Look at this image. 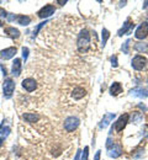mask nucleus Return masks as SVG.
Returning a JSON list of instances; mask_svg holds the SVG:
<instances>
[{
    "mask_svg": "<svg viewBox=\"0 0 148 160\" xmlns=\"http://www.w3.org/2000/svg\"><path fill=\"white\" fill-rule=\"evenodd\" d=\"M77 47H78V51L80 53H85L88 52L89 47H90V33L88 30H82L79 36H78V40H77Z\"/></svg>",
    "mask_w": 148,
    "mask_h": 160,
    "instance_id": "1",
    "label": "nucleus"
},
{
    "mask_svg": "<svg viewBox=\"0 0 148 160\" xmlns=\"http://www.w3.org/2000/svg\"><path fill=\"white\" fill-rule=\"evenodd\" d=\"M78 126H79V120L74 116H70L64 121V129L67 132H73Z\"/></svg>",
    "mask_w": 148,
    "mask_h": 160,
    "instance_id": "2",
    "label": "nucleus"
},
{
    "mask_svg": "<svg viewBox=\"0 0 148 160\" xmlns=\"http://www.w3.org/2000/svg\"><path fill=\"white\" fill-rule=\"evenodd\" d=\"M147 65V59L143 56H136L132 59V68L136 70H143Z\"/></svg>",
    "mask_w": 148,
    "mask_h": 160,
    "instance_id": "3",
    "label": "nucleus"
},
{
    "mask_svg": "<svg viewBox=\"0 0 148 160\" xmlns=\"http://www.w3.org/2000/svg\"><path fill=\"white\" fill-rule=\"evenodd\" d=\"M4 95H5V98H10L11 95H13V92H14V90H15V81L13 79H5L4 81Z\"/></svg>",
    "mask_w": 148,
    "mask_h": 160,
    "instance_id": "4",
    "label": "nucleus"
},
{
    "mask_svg": "<svg viewBox=\"0 0 148 160\" xmlns=\"http://www.w3.org/2000/svg\"><path fill=\"white\" fill-rule=\"evenodd\" d=\"M148 36V23L147 22H143L138 26V28L136 30V33H135V37L138 38V40H143Z\"/></svg>",
    "mask_w": 148,
    "mask_h": 160,
    "instance_id": "5",
    "label": "nucleus"
},
{
    "mask_svg": "<svg viewBox=\"0 0 148 160\" xmlns=\"http://www.w3.org/2000/svg\"><path fill=\"white\" fill-rule=\"evenodd\" d=\"M54 11H56V9H54L53 5H46L44 8H42V9L38 11V16H40L41 19H47V18L52 16V15L54 14Z\"/></svg>",
    "mask_w": 148,
    "mask_h": 160,
    "instance_id": "6",
    "label": "nucleus"
},
{
    "mask_svg": "<svg viewBox=\"0 0 148 160\" xmlns=\"http://www.w3.org/2000/svg\"><path fill=\"white\" fill-rule=\"evenodd\" d=\"M128 115L127 113H125V115H122V116H120L119 117V120H117V122L115 123V129H116V132H121L125 127H126L127 122H128Z\"/></svg>",
    "mask_w": 148,
    "mask_h": 160,
    "instance_id": "7",
    "label": "nucleus"
},
{
    "mask_svg": "<svg viewBox=\"0 0 148 160\" xmlns=\"http://www.w3.org/2000/svg\"><path fill=\"white\" fill-rule=\"evenodd\" d=\"M107 154H109V157L116 159V158H119L122 154V147L119 145V144H114L112 147L109 148V153Z\"/></svg>",
    "mask_w": 148,
    "mask_h": 160,
    "instance_id": "8",
    "label": "nucleus"
},
{
    "mask_svg": "<svg viewBox=\"0 0 148 160\" xmlns=\"http://www.w3.org/2000/svg\"><path fill=\"white\" fill-rule=\"evenodd\" d=\"M22 88L26 90V91H28V92H32L36 88H37V84H36V81L35 79H31V78H27V79H25L22 81Z\"/></svg>",
    "mask_w": 148,
    "mask_h": 160,
    "instance_id": "9",
    "label": "nucleus"
},
{
    "mask_svg": "<svg viewBox=\"0 0 148 160\" xmlns=\"http://www.w3.org/2000/svg\"><path fill=\"white\" fill-rule=\"evenodd\" d=\"M16 54V48L15 47H10V48H6V49H3L0 52V56L4 58L5 60L11 59Z\"/></svg>",
    "mask_w": 148,
    "mask_h": 160,
    "instance_id": "10",
    "label": "nucleus"
},
{
    "mask_svg": "<svg viewBox=\"0 0 148 160\" xmlns=\"http://www.w3.org/2000/svg\"><path fill=\"white\" fill-rule=\"evenodd\" d=\"M11 73L14 77H19L21 74V59L16 58L13 62V68H11Z\"/></svg>",
    "mask_w": 148,
    "mask_h": 160,
    "instance_id": "11",
    "label": "nucleus"
},
{
    "mask_svg": "<svg viewBox=\"0 0 148 160\" xmlns=\"http://www.w3.org/2000/svg\"><path fill=\"white\" fill-rule=\"evenodd\" d=\"M85 95H86V91H85V89L83 88H75L74 90H73V94H72V96H73V99L74 100H80V99H83Z\"/></svg>",
    "mask_w": 148,
    "mask_h": 160,
    "instance_id": "12",
    "label": "nucleus"
},
{
    "mask_svg": "<svg viewBox=\"0 0 148 160\" xmlns=\"http://www.w3.org/2000/svg\"><path fill=\"white\" fill-rule=\"evenodd\" d=\"M135 25L133 23H131V21L130 20H127L125 23H124V26H122V28L117 32L119 33V36H122V35H128L130 32H131V28L133 27Z\"/></svg>",
    "mask_w": 148,
    "mask_h": 160,
    "instance_id": "13",
    "label": "nucleus"
},
{
    "mask_svg": "<svg viewBox=\"0 0 148 160\" xmlns=\"http://www.w3.org/2000/svg\"><path fill=\"white\" fill-rule=\"evenodd\" d=\"M5 33L11 38H19L20 37V31L18 28H15V27H6L5 28Z\"/></svg>",
    "mask_w": 148,
    "mask_h": 160,
    "instance_id": "14",
    "label": "nucleus"
},
{
    "mask_svg": "<svg viewBox=\"0 0 148 160\" xmlns=\"http://www.w3.org/2000/svg\"><path fill=\"white\" fill-rule=\"evenodd\" d=\"M22 118L28 123H33V122H37L40 120V115H37V113H23Z\"/></svg>",
    "mask_w": 148,
    "mask_h": 160,
    "instance_id": "15",
    "label": "nucleus"
},
{
    "mask_svg": "<svg viewBox=\"0 0 148 160\" xmlns=\"http://www.w3.org/2000/svg\"><path fill=\"white\" fill-rule=\"evenodd\" d=\"M114 118H115V113H106L101 121V123H100V128H106Z\"/></svg>",
    "mask_w": 148,
    "mask_h": 160,
    "instance_id": "16",
    "label": "nucleus"
},
{
    "mask_svg": "<svg viewBox=\"0 0 148 160\" xmlns=\"http://www.w3.org/2000/svg\"><path fill=\"white\" fill-rule=\"evenodd\" d=\"M131 92H132V95H135L137 98H146V96H148V89H143V88H137V89L132 90Z\"/></svg>",
    "mask_w": 148,
    "mask_h": 160,
    "instance_id": "17",
    "label": "nucleus"
},
{
    "mask_svg": "<svg viewBox=\"0 0 148 160\" xmlns=\"http://www.w3.org/2000/svg\"><path fill=\"white\" fill-rule=\"evenodd\" d=\"M120 92H122V86H121V84H120V82H114V84L111 85V88H110V94L114 95V96H116V95H119Z\"/></svg>",
    "mask_w": 148,
    "mask_h": 160,
    "instance_id": "18",
    "label": "nucleus"
},
{
    "mask_svg": "<svg viewBox=\"0 0 148 160\" xmlns=\"http://www.w3.org/2000/svg\"><path fill=\"white\" fill-rule=\"evenodd\" d=\"M18 19V22L22 25V26H27L30 22H31V19L28 18V16H25V15H20V16H18L16 18Z\"/></svg>",
    "mask_w": 148,
    "mask_h": 160,
    "instance_id": "19",
    "label": "nucleus"
},
{
    "mask_svg": "<svg viewBox=\"0 0 148 160\" xmlns=\"http://www.w3.org/2000/svg\"><path fill=\"white\" fill-rule=\"evenodd\" d=\"M135 49L136 51H138V52H141V53H143V52H146L148 49V46L146 43H142V42H138V43H136L135 44Z\"/></svg>",
    "mask_w": 148,
    "mask_h": 160,
    "instance_id": "20",
    "label": "nucleus"
},
{
    "mask_svg": "<svg viewBox=\"0 0 148 160\" xmlns=\"http://www.w3.org/2000/svg\"><path fill=\"white\" fill-rule=\"evenodd\" d=\"M109 37H110V32H109L106 28H104V30H103V35H101V40H103V46H104V47H105Z\"/></svg>",
    "mask_w": 148,
    "mask_h": 160,
    "instance_id": "21",
    "label": "nucleus"
},
{
    "mask_svg": "<svg viewBox=\"0 0 148 160\" xmlns=\"http://www.w3.org/2000/svg\"><path fill=\"white\" fill-rule=\"evenodd\" d=\"M27 57H28V48L27 47H23L22 48V58L25 59V62L27 60Z\"/></svg>",
    "mask_w": 148,
    "mask_h": 160,
    "instance_id": "22",
    "label": "nucleus"
},
{
    "mask_svg": "<svg viewBox=\"0 0 148 160\" xmlns=\"http://www.w3.org/2000/svg\"><path fill=\"white\" fill-rule=\"evenodd\" d=\"M88 155H89V147H85L84 152H83V157H82V160H88Z\"/></svg>",
    "mask_w": 148,
    "mask_h": 160,
    "instance_id": "23",
    "label": "nucleus"
},
{
    "mask_svg": "<svg viewBox=\"0 0 148 160\" xmlns=\"http://www.w3.org/2000/svg\"><path fill=\"white\" fill-rule=\"evenodd\" d=\"M44 23H46V21H44V22H42V23H40V25H38V26H37V27L33 30V37H36V36H37V32L41 30V27H42V26H44Z\"/></svg>",
    "mask_w": 148,
    "mask_h": 160,
    "instance_id": "24",
    "label": "nucleus"
},
{
    "mask_svg": "<svg viewBox=\"0 0 148 160\" xmlns=\"http://www.w3.org/2000/svg\"><path fill=\"white\" fill-rule=\"evenodd\" d=\"M128 46H130V40L126 41V42L124 43V46H122V51H124L125 53H128Z\"/></svg>",
    "mask_w": 148,
    "mask_h": 160,
    "instance_id": "25",
    "label": "nucleus"
},
{
    "mask_svg": "<svg viewBox=\"0 0 148 160\" xmlns=\"http://www.w3.org/2000/svg\"><path fill=\"white\" fill-rule=\"evenodd\" d=\"M111 64H112V67H114V68H116V67H117V57H116V56L111 57Z\"/></svg>",
    "mask_w": 148,
    "mask_h": 160,
    "instance_id": "26",
    "label": "nucleus"
},
{
    "mask_svg": "<svg viewBox=\"0 0 148 160\" xmlns=\"http://www.w3.org/2000/svg\"><path fill=\"white\" fill-rule=\"evenodd\" d=\"M0 16H3V18H5V16H8V12L3 9V8H0Z\"/></svg>",
    "mask_w": 148,
    "mask_h": 160,
    "instance_id": "27",
    "label": "nucleus"
},
{
    "mask_svg": "<svg viewBox=\"0 0 148 160\" xmlns=\"http://www.w3.org/2000/svg\"><path fill=\"white\" fill-rule=\"evenodd\" d=\"M100 155H101V150H98L95 157H94V160H100Z\"/></svg>",
    "mask_w": 148,
    "mask_h": 160,
    "instance_id": "28",
    "label": "nucleus"
},
{
    "mask_svg": "<svg viewBox=\"0 0 148 160\" xmlns=\"http://www.w3.org/2000/svg\"><path fill=\"white\" fill-rule=\"evenodd\" d=\"M79 157H80V150H78V152H77V155H75L74 160H79Z\"/></svg>",
    "mask_w": 148,
    "mask_h": 160,
    "instance_id": "29",
    "label": "nucleus"
},
{
    "mask_svg": "<svg viewBox=\"0 0 148 160\" xmlns=\"http://www.w3.org/2000/svg\"><path fill=\"white\" fill-rule=\"evenodd\" d=\"M1 143H3V138H0V144H1Z\"/></svg>",
    "mask_w": 148,
    "mask_h": 160,
    "instance_id": "30",
    "label": "nucleus"
},
{
    "mask_svg": "<svg viewBox=\"0 0 148 160\" xmlns=\"http://www.w3.org/2000/svg\"><path fill=\"white\" fill-rule=\"evenodd\" d=\"M1 26H3V22H1V21H0V27H1Z\"/></svg>",
    "mask_w": 148,
    "mask_h": 160,
    "instance_id": "31",
    "label": "nucleus"
}]
</instances>
